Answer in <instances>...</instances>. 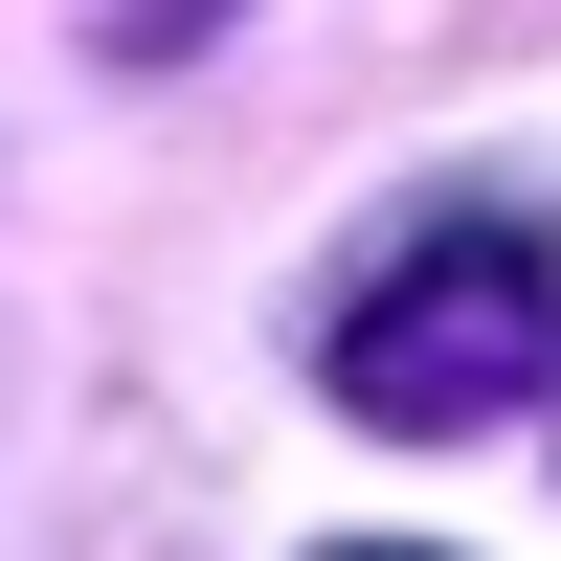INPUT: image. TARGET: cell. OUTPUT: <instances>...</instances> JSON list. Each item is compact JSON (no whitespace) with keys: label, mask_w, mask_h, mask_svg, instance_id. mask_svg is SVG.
<instances>
[{"label":"cell","mask_w":561,"mask_h":561,"mask_svg":"<svg viewBox=\"0 0 561 561\" xmlns=\"http://www.w3.org/2000/svg\"><path fill=\"white\" fill-rule=\"evenodd\" d=\"M314 382L359 404V427H517V404L561 382V225H517V203H449V225H404L382 270L337 293V359Z\"/></svg>","instance_id":"obj_1"}]
</instances>
